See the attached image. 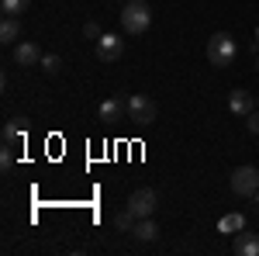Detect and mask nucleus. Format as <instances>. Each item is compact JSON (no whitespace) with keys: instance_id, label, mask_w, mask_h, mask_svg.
Listing matches in <instances>:
<instances>
[{"instance_id":"1","label":"nucleus","mask_w":259,"mask_h":256,"mask_svg":"<svg viewBox=\"0 0 259 256\" xmlns=\"http://www.w3.org/2000/svg\"><path fill=\"white\" fill-rule=\"evenodd\" d=\"M235 59H239V45H235V39H232L228 31H214V35L207 39V62L218 66V69H228Z\"/></svg>"},{"instance_id":"2","label":"nucleus","mask_w":259,"mask_h":256,"mask_svg":"<svg viewBox=\"0 0 259 256\" xmlns=\"http://www.w3.org/2000/svg\"><path fill=\"white\" fill-rule=\"evenodd\" d=\"M121 28H124L128 35H145V31L152 28V7H149L145 0L124 4V7H121Z\"/></svg>"},{"instance_id":"3","label":"nucleus","mask_w":259,"mask_h":256,"mask_svg":"<svg viewBox=\"0 0 259 256\" xmlns=\"http://www.w3.org/2000/svg\"><path fill=\"white\" fill-rule=\"evenodd\" d=\"M124 107H128V118L135 121V125H152V121L159 118L156 100L145 97V94H132V97H124Z\"/></svg>"},{"instance_id":"4","label":"nucleus","mask_w":259,"mask_h":256,"mask_svg":"<svg viewBox=\"0 0 259 256\" xmlns=\"http://www.w3.org/2000/svg\"><path fill=\"white\" fill-rule=\"evenodd\" d=\"M156 208H159V197H156L152 187H139V191H132V197H128V211L135 218H152Z\"/></svg>"},{"instance_id":"5","label":"nucleus","mask_w":259,"mask_h":256,"mask_svg":"<svg viewBox=\"0 0 259 256\" xmlns=\"http://www.w3.org/2000/svg\"><path fill=\"white\" fill-rule=\"evenodd\" d=\"M232 191L239 197H256V191H259V170L256 166H239L232 173Z\"/></svg>"},{"instance_id":"6","label":"nucleus","mask_w":259,"mask_h":256,"mask_svg":"<svg viewBox=\"0 0 259 256\" xmlns=\"http://www.w3.org/2000/svg\"><path fill=\"white\" fill-rule=\"evenodd\" d=\"M121 56H124V39L121 35H100L97 39V59L100 62H118Z\"/></svg>"},{"instance_id":"7","label":"nucleus","mask_w":259,"mask_h":256,"mask_svg":"<svg viewBox=\"0 0 259 256\" xmlns=\"http://www.w3.org/2000/svg\"><path fill=\"white\" fill-rule=\"evenodd\" d=\"M14 62L18 66H41V49L35 42H18L14 45Z\"/></svg>"},{"instance_id":"8","label":"nucleus","mask_w":259,"mask_h":256,"mask_svg":"<svg viewBox=\"0 0 259 256\" xmlns=\"http://www.w3.org/2000/svg\"><path fill=\"white\" fill-rule=\"evenodd\" d=\"M232 239H235L232 249H235L239 256H259V236L256 232H245V229H242V232H235Z\"/></svg>"},{"instance_id":"9","label":"nucleus","mask_w":259,"mask_h":256,"mask_svg":"<svg viewBox=\"0 0 259 256\" xmlns=\"http://www.w3.org/2000/svg\"><path fill=\"white\" fill-rule=\"evenodd\" d=\"M228 107H232V115H249V111H256V97L249 94V90H232V97H228Z\"/></svg>"},{"instance_id":"10","label":"nucleus","mask_w":259,"mask_h":256,"mask_svg":"<svg viewBox=\"0 0 259 256\" xmlns=\"http://www.w3.org/2000/svg\"><path fill=\"white\" fill-rule=\"evenodd\" d=\"M24 135H28V125H24V118H11L7 125H4V145H18V142H24Z\"/></svg>"},{"instance_id":"11","label":"nucleus","mask_w":259,"mask_h":256,"mask_svg":"<svg viewBox=\"0 0 259 256\" xmlns=\"http://www.w3.org/2000/svg\"><path fill=\"white\" fill-rule=\"evenodd\" d=\"M132 236L139 239V242H152V239H159V225L152 218H139L135 229H132Z\"/></svg>"},{"instance_id":"12","label":"nucleus","mask_w":259,"mask_h":256,"mask_svg":"<svg viewBox=\"0 0 259 256\" xmlns=\"http://www.w3.org/2000/svg\"><path fill=\"white\" fill-rule=\"evenodd\" d=\"M121 115H128V107H124L121 97H107L100 104V118L104 121H121Z\"/></svg>"},{"instance_id":"13","label":"nucleus","mask_w":259,"mask_h":256,"mask_svg":"<svg viewBox=\"0 0 259 256\" xmlns=\"http://www.w3.org/2000/svg\"><path fill=\"white\" fill-rule=\"evenodd\" d=\"M242 229H245V215H242V211H228V215H221L218 232H225V236H235V232H242Z\"/></svg>"},{"instance_id":"14","label":"nucleus","mask_w":259,"mask_h":256,"mask_svg":"<svg viewBox=\"0 0 259 256\" xmlns=\"http://www.w3.org/2000/svg\"><path fill=\"white\" fill-rule=\"evenodd\" d=\"M18 39H21V21L4 14V24H0V42H4V45H18Z\"/></svg>"},{"instance_id":"15","label":"nucleus","mask_w":259,"mask_h":256,"mask_svg":"<svg viewBox=\"0 0 259 256\" xmlns=\"http://www.w3.org/2000/svg\"><path fill=\"white\" fill-rule=\"evenodd\" d=\"M28 7H31V0H0V11H4L7 18H21Z\"/></svg>"},{"instance_id":"16","label":"nucleus","mask_w":259,"mask_h":256,"mask_svg":"<svg viewBox=\"0 0 259 256\" xmlns=\"http://www.w3.org/2000/svg\"><path fill=\"white\" fill-rule=\"evenodd\" d=\"M135 222H139V218L132 215L128 208H124L121 215H114V225H118V232H132V229H135Z\"/></svg>"},{"instance_id":"17","label":"nucleus","mask_w":259,"mask_h":256,"mask_svg":"<svg viewBox=\"0 0 259 256\" xmlns=\"http://www.w3.org/2000/svg\"><path fill=\"white\" fill-rule=\"evenodd\" d=\"M41 69H45V73H59L62 59H59V56H41Z\"/></svg>"},{"instance_id":"18","label":"nucleus","mask_w":259,"mask_h":256,"mask_svg":"<svg viewBox=\"0 0 259 256\" xmlns=\"http://www.w3.org/2000/svg\"><path fill=\"white\" fill-rule=\"evenodd\" d=\"M0 166H4V170L14 166V149H11V145H4V153H0Z\"/></svg>"},{"instance_id":"19","label":"nucleus","mask_w":259,"mask_h":256,"mask_svg":"<svg viewBox=\"0 0 259 256\" xmlns=\"http://www.w3.org/2000/svg\"><path fill=\"white\" fill-rule=\"evenodd\" d=\"M245 125H249V132H252V135H259V107L245 115Z\"/></svg>"},{"instance_id":"20","label":"nucleus","mask_w":259,"mask_h":256,"mask_svg":"<svg viewBox=\"0 0 259 256\" xmlns=\"http://www.w3.org/2000/svg\"><path fill=\"white\" fill-rule=\"evenodd\" d=\"M83 35H87V39H94V42H97L100 35H104V31H100V28L94 24V21H87V24H83Z\"/></svg>"},{"instance_id":"21","label":"nucleus","mask_w":259,"mask_h":256,"mask_svg":"<svg viewBox=\"0 0 259 256\" xmlns=\"http://www.w3.org/2000/svg\"><path fill=\"white\" fill-rule=\"evenodd\" d=\"M256 42H259V28H256Z\"/></svg>"},{"instance_id":"22","label":"nucleus","mask_w":259,"mask_h":256,"mask_svg":"<svg viewBox=\"0 0 259 256\" xmlns=\"http://www.w3.org/2000/svg\"><path fill=\"white\" fill-rule=\"evenodd\" d=\"M256 204H259V191H256Z\"/></svg>"},{"instance_id":"23","label":"nucleus","mask_w":259,"mask_h":256,"mask_svg":"<svg viewBox=\"0 0 259 256\" xmlns=\"http://www.w3.org/2000/svg\"><path fill=\"white\" fill-rule=\"evenodd\" d=\"M256 69H259V59H256Z\"/></svg>"},{"instance_id":"24","label":"nucleus","mask_w":259,"mask_h":256,"mask_svg":"<svg viewBox=\"0 0 259 256\" xmlns=\"http://www.w3.org/2000/svg\"><path fill=\"white\" fill-rule=\"evenodd\" d=\"M256 104H259V97H256Z\"/></svg>"}]
</instances>
